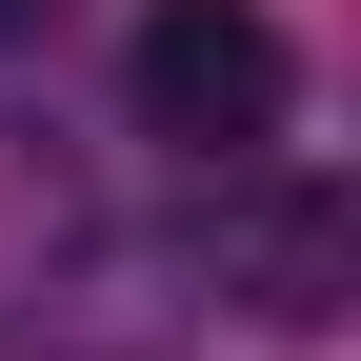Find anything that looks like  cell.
<instances>
[{
    "mask_svg": "<svg viewBox=\"0 0 361 361\" xmlns=\"http://www.w3.org/2000/svg\"><path fill=\"white\" fill-rule=\"evenodd\" d=\"M141 141H180V161H261L281 141V101H301V40L261 20V0H141Z\"/></svg>",
    "mask_w": 361,
    "mask_h": 361,
    "instance_id": "6da1fadb",
    "label": "cell"
},
{
    "mask_svg": "<svg viewBox=\"0 0 361 361\" xmlns=\"http://www.w3.org/2000/svg\"><path fill=\"white\" fill-rule=\"evenodd\" d=\"M40 20H61V0H0V40H40Z\"/></svg>",
    "mask_w": 361,
    "mask_h": 361,
    "instance_id": "3957f363",
    "label": "cell"
},
{
    "mask_svg": "<svg viewBox=\"0 0 361 361\" xmlns=\"http://www.w3.org/2000/svg\"><path fill=\"white\" fill-rule=\"evenodd\" d=\"M221 201H201V281L241 301V322H341L361 301V201L341 180H301V161H201Z\"/></svg>",
    "mask_w": 361,
    "mask_h": 361,
    "instance_id": "7a4b0ae2",
    "label": "cell"
}]
</instances>
